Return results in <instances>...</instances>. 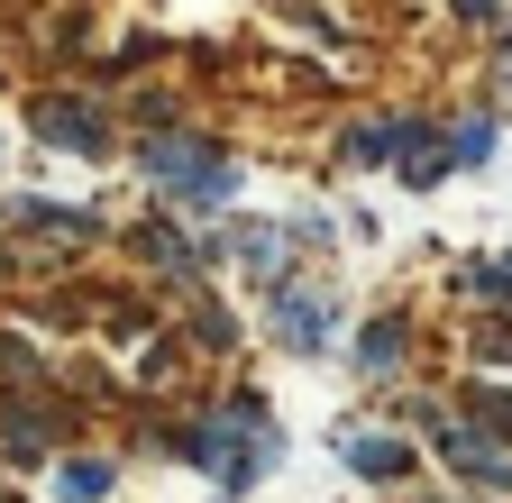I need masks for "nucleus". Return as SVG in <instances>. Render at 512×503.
<instances>
[{
    "label": "nucleus",
    "instance_id": "obj_15",
    "mask_svg": "<svg viewBox=\"0 0 512 503\" xmlns=\"http://www.w3.org/2000/svg\"><path fill=\"white\" fill-rule=\"evenodd\" d=\"M476 348H485V357H494V366H512V330H503V321H494V330H485V339H476Z\"/></svg>",
    "mask_w": 512,
    "mask_h": 503
},
{
    "label": "nucleus",
    "instance_id": "obj_2",
    "mask_svg": "<svg viewBox=\"0 0 512 503\" xmlns=\"http://www.w3.org/2000/svg\"><path fill=\"white\" fill-rule=\"evenodd\" d=\"M28 129L55 147V156H101L110 147V129H101V110L92 101H64V92H46L37 110H28Z\"/></svg>",
    "mask_w": 512,
    "mask_h": 503
},
{
    "label": "nucleus",
    "instance_id": "obj_7",
    "mask_svg": "<svg viewBox=\"0 0 512 503\" xmlns=\"http://www.w3.org/2000/svg\"><path fill=\"white\" fill-rule=\"evenodd\" d=\"M412 129H421V119H357V129H348V165H394L412 147Z\"/></svg>",
    "mask_w": 512,
    "mask_h": 503
},
{
    "label": "nucleus",
    "instance_id": "obj_10",
    "mask_svg": "<svg viewBox=\"0 0 512 503\" xmlns=\"http://www.w3.org/2000/svg\"><path fill=\"white\" fill-rule=\"evenodd\" d=\"M394 165H403V183H412V193H430V183H439V174H448V147H439V138H430V129H412V147H403V156H394Z\"/></svg>",
    "mask_w": 512,
    "mask_h": 503
},
{
    "label": "nucleus",
    "instance_id": "obj_16",
    "mask_svg": "<svg viewBox=\"0 0 512 503\" xmlns=\"http://www.w3.org/2000/svg\"><path fill=\"white\" fill-rule=\"evenodd\" d=\"M458 10H467V19H485V10H494V0H458Z\"/></svg>",
    "mask_w": 512,
    "mask_h": 503
},
{
    "label": "nucleus",
    "instance_id": "obj_8",
    "mask_svg": "<svg viewBox=\"0 0 512 503\" xmlns=\"http://www.w3.org/2000/svg\"><path fill=\"white\" fill-rule=\"evenodd\" d=\"M10 229H28V238H92V211H64V202H10Z\"/></svg>",
    "mask_w": 512,
    "mask_h": 503
},
{
    "label": "nucleus",
    "instance_id": "obj_3",
    "mask_svg": "<svg viewBox=\"0 0 512 503\" xmlns=\"http://www.w3.org/2000/svg\"><path fill=\"white\" fill-rule=\"evenodd\" d=\"M266 293H275V339H284L293 357H311L320 339H330V293H320V284H293V275H275Z\"/></svg>",
    "mask_w": 512,
    "mask_h": 503
},
{
    "label": "nucleus",
    "instance_id": "obj_1",
    "mask_svg": "<svg viewBox=\"0 0 512 503\" xmlns=\"http://www.w3.org/2000/svg\"><path fill=\"white\" fill-rule=\"evenodd\" d=\"M138 165H147V183H165V193L202 202V211H220V202L238 193V156H220V147H202V138H147Z\"/></svg>",
    "mask_w": 512,
    "mask_h": 503
},
{
    "label": "nucleus",
    "instance_id": "obj_9",
    "mask_svg": "<svg viewBox=\"0 0 512 503\" xmlns=\"http://www.w3.org/2000/svg\"><path fill=\"white\" fill-rule=\"evenodd\" d=\"M55 494H64V503H101V494H110V458H64V467H55Z\"/></svg>",
    "mask_w": 512,
    "mask_h": 503
},
{
    "label": "nucleus",
    "instance_id": "obj_11",
    "mask_svg": "<svg viewBox=\"0 0 512 503\" xmlns=\"http://www.w3.org/2000/svg\"><path fill=\"white\" fill-rule=\"evenodd\" d=\"M138 257H156L165 275H192V266H202V247H183L165 220H147V229H138Z\"/></svg>",
    "mask_w": 512,
    "mask_h": 503
},
{
    "label": "nucleus",
    "instance_id": "obj_17",
    "mask_svg": "<svg viewBox=\"0 0 512 503\" xmlns=\"http://www.w3.org/2000/svg\"><path fill=\"white\" fill-rule=\"evenodd\" d=\"M503 83H512V46H503Z\"/></svg>",
    "mask_w": 512,
    "mask_h": 503
},
{
    "label": "nucleus",
    "instance_id": "obj_5",
    "mask_svg": "<svg viewBox=\"0 0 512 503\" xmlns=\"http://www.w3.org/2000/svg\"><path fill=\"white\" fill-rule=\"evenodd\" d=\"M339 458H348V476H366V485H394V476L412 467V449H403L394 430H348Z\"/></svg>",
    "mask_w": 512,
    "mask_h": 503
},
{
    "label": "nucleus",
    "instance_id": "obj_14",
    "mask_svg": "<svg viewBox=\"0 0 512 503\" xmlns=\"http://www.w3.org/2000/svg\"><path fill=\"white\" fill-rule=\"evenodd\" d=\"M494 156V119H467L458 138H448V165H485Z\"/></svg>",
    "mask_w": 512,
    "mask_h": 503
},
{
    "label": "nucleus",
    "instance_id": "obj_12",
    "mask_svg": "<svg viewBox=\"0 0 512 503\" xmlns=\"http://www.w3.org/2000/svg\"><path fill=\"white\" fill-rule=\"evenodd\" d=\"M0 439H10V458H46L55 421H46V412H10V421H0Z\"/></svg>",
    "mask_w": 512,
    "mask_h": 503
},
{
    "label": "nucleus",
    "instance_id": "obj_4",
    "mask_svg": "<svg viewBox=\"0 0 512 503\" xmlns=\"http://www.w3.org/2000/svg\"><path fill=\"white\" fill-rule=\"evenodd\" d=\"M439 430V458L458 467L467 485H494V494H512V449H485V430H467V421H430Z\"/></svg>",
    "mask_w": 512,
    "mask_h": 503
},
{
    "label": "nucleus",
    "instance_id": "obj_18",
    "mask_svg": "<svg viewBox=\"0 0 512 503\" xmlns=\"http://www.w3.org/2000/svg\"><path fill=\"white\" fill-rule=\"evenodd\" d=\"M503 293H512V257H503Z\"/></svg>",
    "mask_w": 512,
    "mask_h": 503
},
{
    "label": "nucleus",
    "instance_id": "obj_13",
    "mask_svg": "<svg viewBox=\"0 0 512 503\" xmlns=\"http://www.w3.org/2000/svg\"><path fill=\"white\" fill-rule=\"evenodd\" d=\"M467 412H476V430H485V439H494V430L512 439V394H494V385H476V394H467Z\"/></svg>",
    "mask_w": 512,
    "mask_h": 503
},
{
    "label": "nucleus",
    "instance_id": "obj_6",
    "mask_svg": "<svg viewBox=\"0 0 512 503\" xmlns=\"http://www.w3.org/2000/svg\"><path fill=\"white\" fill-rule=\"evenodd\" d=\"M403 348H412V321H403V311H375V321L357 330V375H394Z\"/></svg>",
    "mask_w": 512,
    "mask_h": 503
}]
</instances>
